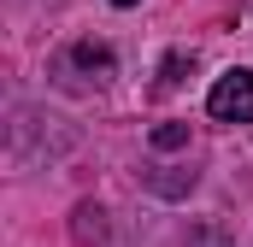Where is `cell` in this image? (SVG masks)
Masks as SVG:
<instances>
[{
	"label": "cell",
	"instance_id": "obj_2",
	"mask_svg": "<svg viewBox=\"0 0 253 247\" xmlns=\"http://www.w3.org/2000/svg\"><path fill=\"white\" fill-rule=\"evenodd\" d=\"M71 59L83 65V71H94V77H112V53H106V47H94V41H83Z\"/></svg>",
	"mask_w": 253,
	"mask_h": 247
},
{
	"label": "cell",
	"instance_id": "obj_3",
	"mask_svg": "<svg viewBox=\"0 0 253 247\" xmlns=\"http://www.w3.org/2000/svg\"><path fill=\"white\" fill-rule=\"evenodd\" d=\"M183 141H189V124H159V129H153V147H165V153L183 147Z\"/></svg>",
	"mask_w": 253,
	"mask_h": 247
},
{
	"label": "cell",
	"instance_id": "obj_1",
	"mask_svg": "<svg viewBox=\"0 0 253 247\" xmlns=\"http://www.w3.org/2000/svg\"><path fill=\"white\" fill-rule=\"evenodd\" d=\"M206 112L218 124H253V71H230L212 82L206 94Z\"/></svg>",
	"mask_w": 253,
	"mask_h": 247
},
{
	"label": "cell",
	"instance_id": "obj_4",
	"mask_svg": "<svg viewBox=\"0 0 253 247\" xmlns=\"http://www.w3.org/2000/svg\"><path fill=\"white\" fill-rule=\"evenodd\" d=\"M183 71H189V59H183V53H171V59H165V77H159V82L171 88V82H183Z\"/></svg>",
	"mask_w": 253,
	"mask_h": 247
},
{
	"label": "cell",
	"instance_id": "obj_5",
	"mask_svg": "<svg viewBox=\"0 0 253 247\" xmlns=\"http://www.w3.org/2000/svg\"><path fill=\"white\" fill-rule=\"evenodd\" d=\"M112 6H135V0H112Z\"/></svg>",
	"mask_w": 253,
	"mask_h": 247
}]
</instances>
